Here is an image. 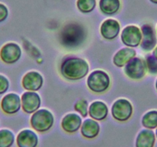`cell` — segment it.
<instances>
[{"mask_svg":"<svg viewBox=\"0 0 157 147\" xmlns=\"http://www.w3.org/2000/svg\"><path fill=\"white\" fill-rule=\"evenodd\" d=\"M133 113V107L130 102L124 98L119 99L113 103L111 114L116 120L126 122L129 120Z\"/></svg>","mask_w":157,"mask_h":147,"instance_id":"277c9868","label":"cell"},{"mask_svg":"<svg viewBox=\"0 0 157 147\" xmlns=\"http://www.w3.org/2000/svg\"><path fill=\"white\" fill-rule=\"evenodd\" d=\"M16 142L17 147H37L39 145V136L34 130L24 129L18 133Z\"/></svg>","mask_w":157,"mask_h":147,"instance_id":"8fae6325","label":"cell"},{"mask_svg":"<svg viewBox=\"0 0 157 147\" xmlns=\"http://www.w3.org/2000/svg\"><path fill=\"white\" fill-rule=\"evenodd\" d=\"M74 109L82 117H86L89 114V103L85 99L78 100L74 105Z\"/></svg>","mask_w":157,"mask_h":147,"instance_id":"cb8c5ba5","label":"cell"},{"mask_svg":"<svg viewBox=\"0 0 157 147\" xmlns=\"http://www.w3.org/2000/svg\"><path fill=\"white\" fill-rule=\"evenodd\" d=\"M121 41L129 48H136L142 41V31L136 25H128L123 30Z\"/></svg>","mask_w":157,"mask_h":147,"instance_id":"52a82bcc","label":"cell"},{"mask_svg":"<svg viewBox=\"0 0 157 147\" xmlns=\"http://www.w3.org/2000/svg\"><path fill=\"white\" fill-rule=\"evenodd\" d=\"M109 108L102 101H94L89 106V115L96 121H102L108 117Z\"/></svg>","mask_w":157,"mask_h":147,"instance_id":"2e32d148","label":"cell"},{"mask_svg":"<svg viewBox=\"0 0 157 147\" xmlns=\"http://www.w3.org/2000/svg\"><path fill=\"white\" fill-rule=\"evenodd\" d=\"M155 137H156L157 139V128L155 129Z\"/></svg>","mask_w":157,"mask_h":147,"instance_id":"f546056e","label":"cell"},{"mask_svg":"<svg viewBox=\"0 0 157 147\" xmlns=\"http://www.w3.org/2000/svg\"><path fill=\"white\" fill-rule=\"evenodd\" d=\"M146 64L147 71L151 74H157V60L152 55H147L146 57Z\"/></svg>","mask_w":157,"mask_h":147,"instance_id":"d4e9b609","label":"cell"},{"mask_svg":"<svg viewBox=\"0 0 157 147\" xmlns=\"http://www.w3.org/2000/svg\"><path fill=\"white\" fill-rule=\"evenodd\" d=\"M124 72L131 80H141L147 72L146 61L142 58L135 57L125 65Z\"/></svg>","mask_w":157,"mask_h":147,"instance_id":"5b68a950","label":"cell"},{"mask_svg":"<svg viewBox=\"0 0 157 147\" xmlns=\"http://www.w3.org/2000/svg\"><path fill=\"white\" fill-rule=\"evenodd\" d=\"M155 133L153 130L143 129L140 130L136 138V147H154L155 144Z\"/></svg>","mask_w":157,"mask_h":147,"instance_id":"e0dca14e","label":"cell"},{"mask_svg":"<svg viewBox=\"0 0 157 147\" xmlns=\"http://www.w3.org/2000/svg\"><path fill=\"white\" fill-rule=\"evenodd\" d=\"M9 16V9L6 5L0 3V23L6 20Z\"/></svg>","mask_w":157,"mask_h":147,"instance_id":"4316f807","label":"cell"},{"mask_svg":"<svg viewBox=\"0 0 157 147\" xmlns=\"http://www.w3.org/2000/svg\"><path fill=\"white\" fill-rule=\"evenodd\" d=\"M0 107L6 114H16L22 107L21 97L16 93H9L6 94L1 100Z\"/></svg>","mask_w":157,"mask_h":147,"instance_id":"ba28073f","label":"cell"},{"mask_svg":"<svg viewBox=\"0 0 157 147\" xmlns=\"http://www.w3.org/2000/svg\"><path fill=\"white\" fill-rule=\"evenodd\" d=\"M30 125L38 133H46L53 127L55 118L49 109H40L36 110L30 117Z\"/></svg>","mask_w":157,"mask_h":147,"instance_id":"7a4b0ae2","label":"cell"},{"mask_svg":"<svg viewBox=\"0 0 157 147\" xmlns=\"http://www.w3.org/2000/svg\"><path fill=\"white\" fill-rule=\"evenodd\" d=\"M77 8L81 13H90L93 11L96 5V0H77Z\"/></svg>","mask_w":157,"mask_h":147,"instance_id":"603a6c76","label":"cell"},{"mask_svg":"<svg viewBox=\"0 0 157 147\" xmlns=\"http://www.w3.org/2000/svg\"><path fill=\"white\" fill-rule=\"evenodd\" d=\"M155 89L157 91V79H156V81H155Z\"/></svg>","mask_w":157,"mask_h":147,"instance_id":"4dcf8cb0","label":"cell"},{"mask_svg":"<svg viewBox=\"0 0 157 147\" xmlns=\"http://www.w3.org/2000/svg\"><path fill=\"white\" fill-rule=\"evenodd\" d=\"M16 142V136L12 130L3 128L0 130V147H12Z\"/></svg>","mask_w":157,"mask_h":147,"instance_id":"7402d4cb","label":"cell"},{"mask_svg":"<svg viewBox=\"0 0 157 147\" xmlns=\"http://www.w3.org/2000/svg\"><path fill=\"white\" fill-rule=\"evenodd\" d=\"M22 56V49L15 42H8L0 49V59L7 64L17 62Z\"/></svg>","mask_w":157,"mask_h":147,"instance_id":"8992f818","label":"cell"},{"mask_svg":"<svg viewBox=\"0 0 157 147\" xmlns=\"http://www.w3.org/2000/svg\"><path fill=\"white\" fill-rule=\"evenodd\" d=\"M22 110L25 113L33 114L41 106V97L36 91H27L21 97Z\"/></svg>","mask_w":157,"mask_h":147,"instance_id":"9c48e42d","label":"cell"},{"mask_svg":"<svg viewBox=\"0 0 157 147\" xmlns=\"http://www.w3.org/2000/svg\"><path fill=\"white\" fill-rule=\"evenodd\" d=\"M143 127L148 130H155L157 128V110L152 109L146 112L141 120Z\"/></svg>","mask_w":157,"mask_h":147,"instance_id":"44dd1931","label":"cell"},{"mask_svg":"<svg viewBox=\"0 0 157 147\" xmlns=\"http://www.w3.org/2000/svg\"><path fill=\"white\" fill-rule=\"evenodd\" d=\"M82 37V31L79 30V27L78 25H69L66 27V29L63 31L62 38L63 39V43L66 45H72V44H77L79 41V38Z\"/></svg>","mask_w":157,"mask_h":147,"instance_id":"d6986e66","label":"cell"},{"mask_svg":"<svg viewBox=\"0 0 157 147\" xmlns=\"http://www.w3.org/2000/svg\"><path fill=\"white\" fill-rule=\"evenodd\" d=\"M87 87L96 94H102L109 88L110 77L106 72L96 70L92 72L87 78Z\"/></svg>","mask_w":157,"mask_h":147,"instance_id":"3957f363","label":"cell"},{"mask_svg":"<svg viewBox=\"0 0 157 147\" xmlns=\"http://www.w3.org/2000/svg\"><path fill=\"white\" fill-rule=\"evenodd\" d=\"M149 1L154 4H157V0H149Z\"/></svg>","mask_w":157,"mask_h":147,"instance_id":"f1b7e54d","label":"cell"},{"mask_svg":"<svg viewBox=\"0 0 157 147\" xmlns=\"http://www.w3.org/2000/svg\"><path fill=\"white\" fill-rule=\"evenodd\" d=\"M100 132V125L98 121L90 118L82 121L80 128L81 135L84 138L88 139H93L97 137Z\"/></svg>","mask_w":157,"mask_h":147,"instance_id":"9a60e30c","label":"cell"},{"mask_svg":"<svg viewBox=\"0 0 157 147\" xmlns=\"http://www.w3.org/2000/svg\"><path fill=\"white\" fill-rule=\"evenodd\" d=\"M22 85L28 91H38L43 87V77L39 72L29 71L22 77Z\"/></svg>","mask_w":157,"mask_h":147,"instance_id":"4fadbf2b","label":"cell"},{"mask_svg":"<svg viewBox=\"0 0 157 147\" xmlns=\"http://www.w3.org/2000/svg\"><path fill=\"white\" fill-rule=\"evenodd\" d=\"M152 55H153L154 58L157 60V46H155V48L153 49V52H152Z\"/></svg>","mask_w":157,"mask_h":147,"instance_id":"83f0119b","label":"cell"},{"mask_svg":"<svg viewBox=\"0 0 157 147\" xmlns=\"http://www.w3.org/2000/svg\"><path fill=\"white\" fill-rule=\"evenodd\" d=\"M82 124V117L77 113H70L63 117L61 121V128L66 133L72 134L80 130Z\"/></svg>","mask_w":157,"mask_h":147,"instance_id":"7c38bea8","label":"cell"},{"mask_svg":"<svg viewBox=\"0 0 157 147\" xmlns=\"http://www.w3.org/2000/svg\"><path fill=\"white\" fill-rule=\"evenodd\" d=\"M90 66L86 60L77 57H68L60 67L61 74L69 81H78L88 74Z\"/></svg>","mask_w":157,"mask_h":147,"instance_id":"6da1fadb","label":"cell"},{"mask_svg":"<svg viewBox=\"0 0 157 147\" xmlns=\"http://www.w3.org/2000/svg\"><path fill=\"white\" fill-rule=\"evenodd\" d=\"M142 41L140 47L145 52H150L155 48L157 43L156 34L153 27L149 24H145L141 27Z\"/></svg>","mask_w":157,"mask_h":147,"instance_id":"30bf717a","label":"cell"},{"mask_svg":"<svg viewBox=\"0 0 157 147\" xmlns=\"http://www.w3.org/2000/svg\"><path fill=\"white\" fill-rule=\"evenodd\" d=\"M10 81L6 76L0 74V95L6 94L10 88Z\"/></svg>","mask_w":157,"mask_h":147,"instance_id":"484cf974","label":"cell"},{"mask_svg":"<svg viewBox=\"0 0 157 147\" xmlns=\"http://www.w3.org/2000/svg\"><path fill=\"white\" fill-rule=\"evenodd\" d=\"M120 0H99V9L103 14L111 16L119 12L120 9Z\"/></svg>","mask_w":157,"mask_h":147,"instance_id":"ffe728a7","label":"cell"},{"mask_svg":"<svg viewBox=\"0 0 157 147\" xmlns=\"http://www.w3.org/2000/svg\"><path fill=\"white\" fill-rule=\"evenodd\" d=\"M156 31H157V27H156Z\"/></svg>","mask_w":157,"mask_h":147,"instance_id":"1f68e13d","label":"cell"},{"mask_svg":"<svg viewBox=\"0 0 157 147\" xmlns=\"http://www.w3.org/2000/svg\"><path fill=\"white\" fill-rule=\"evenodd\" d=\"M136 55V52L132 48H123L118 51L113 57V64L118 67H125L126 64L135 58Z\"/></svg>","mask_w":157,"mask_h":147,"instance_id":"ac0fdd59","label":"cell"},{"mask_svg":"<svg viewBox=\"0 0 157 147\" xmlns=\"http://www.w3.org/2000/svg\"><path fill=\"white\" fill-rule=\"evenodd\" d=\"M120 24L117 20L109 19L104 21L100 27L101 35L106 40H113L119 35Z\"/></svg>","mask_w":157,"mask_h":147,"instance_id":"5bb4252c","label":"cell"}]
</instances>
